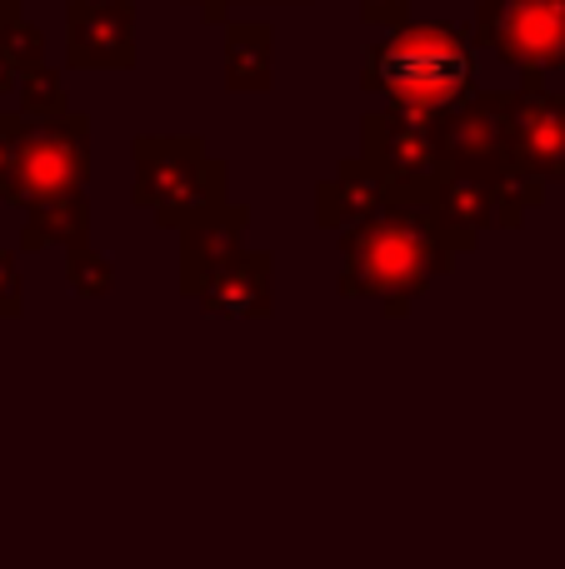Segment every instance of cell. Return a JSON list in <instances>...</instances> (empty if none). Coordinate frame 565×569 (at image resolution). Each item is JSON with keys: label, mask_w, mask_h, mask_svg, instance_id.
I'll list each match as a JSON object with an SVG mask.
<instances>
[{"label": "cell", "mask_w": 565, "mask_h": 569, "mask_svg": "<svg viewBox=\"0 0 565 569\" xmlns=\"http://www.w3.org/2000/svg\"><path fill=\"white\" fill-rule=\"evenodd\" d=\"M16 116L26 120V126H46V120H56V116H66L70 110V100H66V80H60V70L56 66H46V60H40V66H30L26 76L16 80Z\"/></svg>", "instance_id": "9a60e30c"}, {"label": "cell", "mask_w": 565, "mask_h": 569, "mask_svg": "<svg viewBox=\"0 0 565 569\" xmlns=\"http://www.w3.org/2000/svg\"><path fill=\"white\" fill-rule=\"evenodd\" d=\"M66 280L76 295H106L110 284H116V266H110L96 246H70L66 250Z\"/></svg>", "instance_id": "ac0fdd59"}, {"label": "cell", "mask_w": 565, "mask_h": 569, "mask_svg": "<svg viewBox=\"0 0 565 569\" xmlns=\"http://www.w3.org/2000/svg\"><path fill=\"white\" fill-rule=\"evenodd\" d=\"M470 36L526 80H541L565 70V0H480Z\"/></svg>", "instance_id": "5b68a950"}, {"label": "cell", "mask_w": 565, "mask_h": 569, "mask_svg": "<svg viewBox=\"0 0 565 569\" xmlns=\"http://www.w3.org/2000/svg\"><path fill=\"white\" fill-rule=\"evenodd\" d=\"M40 60H46V40L30 20L0 26V106H6V96H16V80Z\"/></svg>", "instance_id": "e0dca14e"}, {"label": "cell", "mask_w": 565, "mask_h": 569, "mask_svg": "<svg viewBox=\"0 0 565 569\" xmlns=\"http://www.w3.org/2000/svg\"><path fill=\"white\" fill-rule=\"evenodd\" d=\"M380 206H386V186H380L360 160H340L336 176L320 180V190H316L320 230H340V236L366 226L370 216H380Z\"/></svg>", "instance_id": "4fadbf2b"}, {"label": "cell", "mask_w": 565, "mask_h": 569, "mask_svg": "<svg viewBox=\"0 0 565 569\" xmlns=\"http://www.w3.org/2000/svg\"><path fill=\"white\" fill-rule=\"evenodd\" d=\"M276 276V256L270 250H246L226 260L220 270H210L206 284L196 290L200 310L206 315H226V320H266L270 315V280Z\"/></svg>", "instance_id": "8fae6325"}, {"label": "cell", "mask_w": 565, "mask_h": 569, "mask_svg": "<svg viewBox=\"0 0 565 569\" xmlns=\"http://www.w3.org/2000/svg\"><path fill=\"white\" fill-rule=\"evenodd\" d=\"M26 315V290H20L16 256L0 246V320H20Z\"/></svg>", "instance_id": "d6986e66"}, {"label": "cell", "mask_w": 565, "mask_h": 569, "mask_svg": "<svg viewBox=\"0 0 565 569\" xmlns=\"http://www.w3.org/2000/svg\"><path fill=\"white\" fill-rule=\"evenodd\" d=\"M276 70V26L270 20H226V86L240 96L270 90Z\"/></svg>", "instance_id": "5bb4252c"}, {"label": "cell", "mask_w": 565, "mask_h": 569, "mask_svg": "<svg viewBox=\"0 0 565 569\" xmlns=\"http://www.w3.org/2000/svg\"><path fill=\"white\" fill-rule=\"evenodd\" d=\"M506 166L526 170L536 180H565V90H546L526 80L511 90V140Z\"/></svg>", "instance_id": "52a82bcc"}, {"label": "cell", "mask_w": 565, "mask_h": 569, "mask_svg": "<svg viewBox=\"0 0 565 569\" xmlns=\"http://www.w3.org/2000/svg\"><path fill=\"white\" fill-rule=\"evenodd\" d=\"M360 166L386 190L396 186H430L446 170L440 156V116H416V110H376L360 120Z\"/></svg>", "instance_id": "8992f818"}, {"label": "cell", "mask_w": 565, "mask_h": 569, "mask_svg": "<svg viewBox=\"0 0 565 569\" xmlns=\"http://www.w3.org/2000/svg\"><path fill=\"white\" fill-rule=\"evenodd\" d=\"M246 226H250V210L246 206H226L220 216L196 220V226L180 230V295L196 300V290L206 284L210 270H220L240 250Z\"/></svg>", "instance_id": "7c38bea8"}, {"label": "cell", "mask_w": 565, "mask_h": 569, "mask_svg": "<svg viewBox=\"0 0 565 569\" xmlns=\"http://www.w3.org/2000/svg\"><path fill=\"white\" fill-rule=\"evenodd\" d=\"M360 20L380 30H396L410 20V0H360Z\"/></svg>", "instance_id": "44dd1931"}, {"label": "cell", "mask_w": 565, "mask_h": 569, "mask_svg": "<svg viewBox=\"0 0 565 569\" xmlns=\"http://www.w3.org/2000/svg\"><path fill=\"white\" fill-rule=\"evenodd\" d=\"M430 220H436L440 240L456 256L480 246L490 226H496V196H490V170H466V166H446L430 196Z\"/></svg>", "instance_id": "30bf717a"}, {"label": "cell", "mask_w": 565, "mask_h": 569, "mask_svg": "<svg viewBox=\"0 0 565 569\" xmlns=\"http://www.w3.org/2000/svg\"><path fill=\"white\" fill-rule=\"evenodd\" d=\"M490 196H496V226L516 230L531 210L546 206V180H536V176H526V170L500 160V166L490 170Z\"/></svg>", "instance_id": "2e32d148"}, {"label": "cell", "mask_w": 565, "mask_h": 569, "mask_svg": "<svg viewBox=\"0 0 565 569\" xmlns=\"http://www.w3.org/2000/svg\"><path fill=\"white\" fill-rule=\"evenodd\" d=\"M66 66L70 70H130L136 66V6L130 0H70L66 6Z\"/></svg>", "instance_id": "ba28073f"}, {"label": "cell", "mask_w": 565, "mask_h": 569, "mask_svg": "<svg viewBox=\"0 0 565 569\" xmlns=\"http://www.w3.org/2000/svg\"><path fill=\"white\" fill-rule=\"evenodd\" d=\"M456 250L440 240L430 210L386 200L380 216L340 236V295L346 300H376L386 315H406L420 290L450 276Z\"/></svg>", "instance_id": "7a4b0ae2"}, {"label": "cell", "mask_w": 565, "mask_h": 569, "mask_svg": "<svg viewBox=\"0 0 565 569\" xmlns=\"http://www.w3.org/2000/svg\"><path fill=\"white\" fill-rule=\"evenodd\" d=\"M130 200L146 206L166 230H186L230 206L226 166L206 156L196 136H136V186Z\"/></svg>", "instance_id": "277c9868"}, {"label": "cell", "mask_w": 565, "mask_h": 569, "mask_svg": "<svg viewBox=\"0 0 565 569\" xmlns=\"http://www.w3.org/2000/svg\"><path fill=\"white\" fill-rule=\"evenodd\" d=\"M476 36L450 20H406L386 30L360 66V86L386 96L396 110L446 116L476 96Z\"/></svg>", "instance_id": "3957f363"}, {"label": "cell", "mask_w": 565, "mask_h": 569, "mask_svg": "<svg viewBox=\"0 0 565 569\" xmlns=\"http://www.w3.org/2000/svg\"><path fill=\"white\" fill-rule=\"evenodd\" d=\"M90 116H66L30 126L16 166L0 180V206L20 210V250L90 246Z\"/></svg>", "instance_id": "6da1fadb"}, {"label": "cell", "mask_w": 565, "mask_h": 569, "mask_svg": "<svg viewBox=\"0 0 565 569\" xmlns=\"http://www.w3.org/2000/svg\"><path fill=\"white\" fill-rule=\"evenodd\" d=\"M26 120L16 116V110H6L0 106V180L10 176V166H16V150H20V140H26Z\"/></svg>", "instance_id": "ffe728a7"}, {"label": "cell", "mask_w": 565, "mask_h": 569, "mask_svg": "<svg viewBox=\"0 0 565 569\" xmlns=\"http://www.w3.org/2000/svg\"><path fill=\"white\" fill-rule=\"evenodd\" d=\"M511 140V90H476L440 116V156L446 166L496 170Z\"/></svg>", "instance_id": "9c48e42d"}, {"label": "cell", "mask_w": 565, "mask_h": 569, "mask_svg": "<svg viewBox=\"0 0 565 569\" xmlns=\"http://www.w3.org/2000/svg\"><path fill=\"white\" fill-rule=\"evenodd\" d=\"M200 6V16L210 20V26H226L230 20V6H240V0H196Z\"/></svg>", "instance_id": "7402d4cb"}]
</instances>
